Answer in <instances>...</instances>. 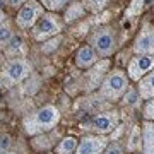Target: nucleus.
<instances>
[{"mask_svg": "<svg viewBox=\"0 0 154 154\" xmlns=\"http://www.w3.org/2000/svg\"><path fill=\"white\" fill-rule=\"evenodd\" d=\"M108 147V139L105 135H84L79 140L75 152L74 154H103Z\"/></svg>", "mask_w": 154, "mask_h": 154, "instance_id": "nucleus-10", "label": "nucleus"}, {"mask_svg": "<svg viewBox=\"0 0 154 154\" xmlns=\"http://www.w3.org/2000/svg\"><path fill=\"white\" fill-rule=\"evenodd\" d=\"M135 55H154V26L151 22H144L139 34L134 39Z\"/></svg>", "mask_w": 154, "mask_h": 154, "instance_id": "nucleus-8", "label": "nucleus"}, {"mask_svg": "<svg viewBox=\"0 0 154 154\" xmlns=\"http://www.w3.org/2000/svg\"><path fill=\"white\" fill-rule=\"evenodd\" d=\"M118 111L110 110L105 113H99L88 123V130H91L96 135H106V134L113 132L118 125Z\"/></svg>", "mask_w": 154, "mask_h": 154, "instance_id": "nucleus-7", "label": "nucleus"}, {"mask_svg": "<svg viewBox=\"0 0 154 154\" xmlns=\"http://www.w3.org/2000/svg\"><path fill=\"white\" fill-rule=\"evenodd\" d=\"M84 11H86V9H84L82 2H81V4H79V2H72L70 7H69L67 12H65V21L72 22V21H75V19H79V17H82Z\"/></svg>", "mask_w": 154, "mask_h": 154, "instance_id": "nucleus-17", "label": "nucleus"}, {"mask_svg": "<svg viewBox=\"0 0 154 154\" xmlns=\"http://www.w3.org/2000/svg\"><path fill=\"white\" fill-rule=\"evenodd\" d=\"M22 45H24V41H22L21 36H12V39L9 41L7 53H9V55H16L17 51H21L22 50Z\"/></svg>", "mask_w": 154, "mask_h": 154, "instance_id": "nucleus-20", "label": "nucleus"}, {"mask_svg": "<svg viewBox=\"0 0 154 154\" xmlns=\"http://www.w3.org/2000/svg\"><path fill=\"white\" fill-rule=\"evenodd\" d=\"M89 46L96 51V55L101 58H106L115 53L116 50V36L113 28L110 26H103V28L96 29L91 38H89Z\"/></svg>", "mask_w": 154, "mask_h": 154, "instance_id": "nucleus-3", "label": "nucleus"}, {"mask_svg": "<svg viewBox=\"0 0 154 154\" xmlns=\"http://www.w3.org/2000/svg\"><path fill=\"white\" fill-rule=\"evenodd\" d=\"M33 39L34 41H46L53 38L62 31V24L58 17L53 12H45L43 16L38 19V22L33 26Z\"/></svg>", "mask_w": 154, "mask_h": 154, "instance_id": "nucleus-5", "label": "nucleus"}, {"mask_svg": "<svg viewBox=\"0 0 154 154\" xmlns=\"http://www.w3.org/2000/svg\"><path fill=\"white\" fill-rule=\"evenodd\" d=\"M139 137H140V130H139V128H135V130H134V134H132V140H130V144H128V149H130V151L137 149V146H135V144L139 142Z\"/></svg>", "mask_w": 154, "mask_h": 154, "instance_id": "nucleus-24", "label": "nucleus"}, {"mask_svg": "<svg viewBox=\"0 0 154 154\" xmlns=\"http://www.w3.org/2000/svg\"><path fill=\"white\" fill-rule=\"evenodd\" d=\"M5 12L2 11V9H0V26H2V24H4V22H5Z\"/></svg>", "mask_w": 154, "mask_h": 154, "instance_id": "nucleus-27", "label": "nucleus"}, {"mask_svg": "<svg viewBox=\"0 0 154 154\" xmlns=\"http://www.w3.org/2000/svg\"><path fill=\"white\" fill-rule=\"evenodd\" d=\"M110 0H82V5L89 12H99L108 5Z\"/></svg>", "mask_w": 154, "mask_h": 154, "instance_id": "nucleus-18", "label": "nucleus"}, {"mask_svg": "<svg viewBox=\"0 0 154 154\" xmlns=\"http://www.w3.org/2000/svg\"><path fill=\"white\" fill-rule=\"evenodd\" d=\"M128 91V77L123 70H111L99 86V94L108 101H118Z\"/></svg>", "mask_w": 154, "mask_h": 154, "instance_id": "nucleus-2", "label": "nucleus"}, {"mask_svg": "<svg viewBox=\"0 0 154 154\" xmlns=\"http://www.w3.org/2000/svg\"><path fill=\"white\" fill-rule=\"evenodd\" d=\"M144 118L147 122H154V98L147 99V103L144 105Z\"/></svg>", "mask_w": 154, "mask_h": 154, "instance_id": "nucleus-21", "label": "nucleus"}, {"mask_svg": "<svg viewBox=\"0 0 154 154\" xmlns=\"http://www.w3.org/2000/svg\"><path fill=\"white\" fill-rule=\"evenodd\" d=\"M96 60H98V55H96V51H94L89 45H84V46H81V48L77 50L75 65L79 67V69L88 70V69H91V67L96 63Z\"/></svg>", "mask_w": 154, "mask_h": 154, "instance_id": "nucleus-12", "label": "nucleus"}, {"mask_svg": "<svg viewBox=\"0 0 154 154\" xmlns=\"http://www.w3.org/2000/svg\"><path fill=\"white\" fill-rule=\"evenodd\" d=\"M11 39H12V28H11V24L5 21L0 26V50L4 46H7Z\"/></svg>", "mask_w": 154, "mask_h": 154, "instance_id": "nucleus-19", "label": "nucleus"}, {"mask_svg": "<svg viewBox=\"0 0 154 154\" xmlns=\"http://www.w3.org/2000/svg\"><path fill=\"white\" fill-rule=\"evenodd\" d=\"M38 2L45 9H48L51 12H58L62 9H65L67 5H70L72 2H75V0H38Z\"/></svg>", "mask_w": 154, "mask_h": 154, "instance_id": "nucleus-16", "label": "nucleus"}, {"mask_svg": "<svg viewBox=\"0 0 154 154\" xmlns=\"http://www.w3.org/2000/svg\"><path fill=\"white\" fill-rule=\"evenodd\" d=\"M139 98H140L139 96V91H127L125 98H123V103L125 105H134V103H137Z\"/></svg>", "mask_w": 154, "mask_h": 154, "instance_id": "nucleus-23", "label": "nucleus"}, {"mask_svg": "<svg viewBox=\"0 0 154 154\" xmlns=\"http://www.w3.org/2000/svg\"><path fill=\"white\" fill-rule=\"evenodd\" d=\"M103 154H122V151L118 147V144H108V147L105 149Z\"/></svg>", "mask_w": 154, "mask_h": 154, "instance_id": "nucleus-25", "label": "nucleus"}, {"mask_svg": "<svg viewBox=\"0 0 154 154\" xmlns=\"http://www.w3.org/2000/svg\"><path fill=\"white\" fill-rule=\"evenodd\" d=\"M26 2H28V0H7V4H9V5H12V7H19V5L22 7Z\"/></svg>", "mask_w": 154, "mask_h": 154, "instance_id": "nucleus-26", "label": "nucleus"}, {"mask_svg": "<svg viewBox=\"0 0 154 154\" xmlns=\"http://www.w3.org/2000/svg\"><path fill=\"white\" fill-rule=\"evenodd\" d=\"M2 5H4V0H0V9H2Z\"/></svg>", "mask_w": 154, "mask_h": 154, "instance_id": "nucleus-29", "label": "nucleus"}, {"mask_svg": "<svg viewBox=\"0 0 154 154\" xmlns=\"http://www.w3.org/2000/svg\"><path fill=\"white\" fill-rule=\"evenodd\" d=\"M31 74V63L28 60H22V58H16L11 60L4 67V70L0 72V84H4L5 88L17 84L24 81L26 77Z\"/></svg>", "mask_w": 154, "mask_h": 154, "instance_id": "nucleus-4", "label": "nucleus"}, {"mask_svg": "<svg viewBox=\"0 0 154 154\" xmlns=\"http://www.w3.org/2000/svg\"><path fill=\"white\" fill-rule=\"evenodd\" d=\"M154 69V55H135L132 60L128 62L127 75L130 81L139 82L144 75H147L149 72Z\"/></svg>", "mask_w": 154, "mask_h": 154, "instance_id": "nucleus-9", "label": "nucleus"}, {"mask_svg": "<svg viewBox=\"0 0 154 154\" xmlns=\"http://www.w3.org/2000/svg\"><path fill=\"white\" fill-rule=\"evenodd\" d=\"M77 146H79V140L75 137H65L57 146V154H74Z\"/></svg>", "mask_w": 154, "mask_h": 154, "instance_id": "nucleus-15", "label": "nucleus"}, {"mask_svg": "<svg viewBox=\"0 0 154 154\" xmlns=\"http://www.w3.org/2000/svg\"><path fill=\"white\" fill-rule=\"evenodd\" d=\"M43 14H45V7L38 0H28L17 12L16 24L21 29H33V26L38 22V19Z\"/></svg>", "mask_w": 154, "mask_h": 154, "instance_id": "nucleus-6", "label": "nucleus"}, {"mask_svg": "<svg viewBox=\"0 0 154 154\" xmlns=\"http://www.w3.org/2000/svg\"><path fill=\"white\" fill-rule=\"evenodd\" d=\"M137 91H139V96L142 99L154 98V70H151L147 75H144L142 79L139 81Z\"/></svg>", "mask_w": 154, "mask_h": 154, "instance_id": "nucleus-14", "label": "nucleus"}, {"mask_svg": "<svg viewBox=\"0 0 154 154\" xmlns=\"http://www.w3.org/2000/svg\"><path fill=\"white\" fill-rule=\"evenodd\" d=\"M11 146H12V139L9 134H2L0 135V154L11 151Z\"/></svg>", "mask_w": 154, "mask_h": 154, "instance_id": "nucleus-22", "label": "nucleus"}, {"mask_svg": "<svg viewBox=\"0 0 154 154\" xmlns=\"http://www.w3.org/2000/svg\"><path fill=\"white\" fill-rule=\"evenodd\" d=\"M108 67H110V62L103 60L99 63H94L91 69H88V72L84 74V84H86V89L88 91H93V89L99 88L101 82L105 81V77L108 75Z\"/></svg>", "mask_w": 154, "mask_h": 154, "instance_id": "nucleus-11", "label": "nucleus"}, {"mask_svg": "<svg viewBox=\"0 0 154 154\" xmlns=\"http://www.w3.org/2000/svg\"><path fill=\"white\" fill-rule=\"evenodd\" d=\"M4 154H17V152H14V151H7V152H4Z\"/></svg>", "mask_w": 154, "mask_h": 154, "instance_id": "nucleus-28", "label": "nucleus"}, {"mask_svg": "<svg viewBox=\"0 0 154 154\" xmlns=\"http://www.w3.org/2000/svg\"><path fill=\"white\" fill-rule=\"evenodd\" d=\"M142 152L154 154V122L142 123Z\"/></svg>", "mask_w": 154, "mask_h": 154, "instance_id": "nucleus-13", "label": "nucleus"}, {"mask_svg": "<svg viewBox=\"0 0 154 154\" xmlns=\"http://www.w3.org/2000/svg\"><path fill=\"white\" fill-rule=\"evenodd\" d=\"M58 120H60L58 110L55 106L46 105L24 118V130L29 135H38V134L50 132L51 128H55Z\"/></svg>", "mask_w": 154, "mask_h": 154, "instance_id": "nucleus-1", "label": "nucleus"}]
</instances>
